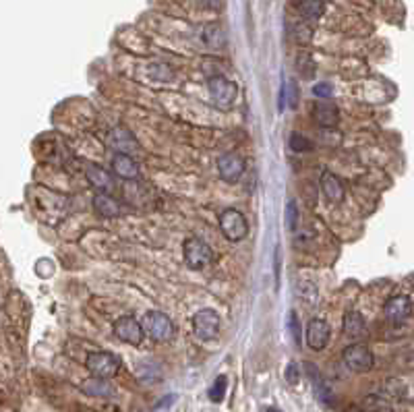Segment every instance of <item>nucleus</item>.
<instances>
[{"label":"nucleus","instance_id":"obj_35","mask_svg":"<svg viewBox=\"0 0 414 412\" xmlns=\"http://www.w3.org/2000/svg\"><path fill=\"white\" fill-rule=\"evenodd\" d=\"M350 412H364V410H360V408H352Z\"/></svg>","mask_w":414,"mask_h":412},{"label":"nucleus","instance_id":"obj_21","mask_svg":"<svg viewBox=\"0 0 414 412\" xmlns=\"http://www.w3.org/2000/svg\"><path fill=\"white\" fill-rule=\"evenodd\" d=\"M203 41L211 50H221L226 46V33L219 25H207L203 27Z\"/></svg>","mask_w":414,"mask_h":412},{"label":"nucleus","instance_id":"obj_17","mask_svg":"<svg viewBox=\"0 0 414 412\" xmlns=\"http://www.w3.org/2000/svg\"><path fill=\"white\" fill-rule=\"evenodd\" d=\"M313 118L321 126H335L339 122V112H337L335 104H331V101H319V104L313 106Z\"/></svg>","mask_w":414,"mask_h":412},{"label":"nucleus","instance_id":"obj_30","mask_svg":"<svg viewBox=\"0 0 414 412\" xmlns=\"http://www.w3.org/2000/svg\"><path fill=\"white\" fill-rule=\"evenodd\" d=\"M288 327H290V333H292L294 342H298L300 331H298V319H296V313H294V311L288 313Z\"/></svg>","mask_w":414,"mask_h":412},{"label":"nucleus","instance_id":"obj_10","mask_svg":"<svg viewBox=\"0 0 414 412\" xmlns=\"http://www.w3.org/2000/svg\"><path fill=\"white\" fill-rule=\"evenodd\" d=\"M217 172L224 182H238L244 174V159L238 153H221L217 157Z\"/></svg>","mask_w":414,"mask_h":412},{"label":"nucleus","instance_id":"obj_23","mask_svg":"<svg viewBox=\"0 0 414 412\" xmlns=\"http://www.w3.org/2000/svg\"><path fill=\"white\" fill-rule=\"evenodd\" d=\"M149 77L155 79V81L168 83V81L174 79V70L164 62H155V64H149Z\"/></svg>","mask_w":414,"mask_h":412},{"label":"nucleus","instance_id":"obj_31","mask_svg":"<svg viewBox=\"0 0 414 412\" xmlns=\"http://www.w3.org/2000/svg\"><path fill=\"white\" fill-rule=\"evenodd\" d=\"M286 379H288V383H290V385H294V383L298 381V369H296V364H294V362H290V364H288Z\"/></svg>","mask_w":414,"mask_h":412},{"label":"nucleus","instance_id":"obj_28","mask_svg":"<svg viewBox=\"0 0 414 412\" xmlns=\"http://www.w3.org/2000/svg\"><path fill=\"white\" fill-rule=\"evenodd\" d=\"M294 37H296L298 43H308L313 39V27L306 25V23H298L294 27Z\"/></svg>","mask_w":414,"mask_h":412},{"label":"nucleus","instance_id":"obj_14","mask_svg":"<svg viewBox=\"0 0 414 412\" xmlns=\"http://www.w3.org/2000/svg\"><path fill=\"white\" fill-rule=\"evenodd\" d=\"M85 176H87L89 184H91L93 188H97V193L110 195V193L114 190V178H112V174H110L108 170H103L101 166H89L87 172H85Z\"/></svg>","mask_w":414,"mask_h":412},{"label":"nucleus","instance_id":"obj_27","mask_svg":"<svg viewBox=\"0 0 414 412\" xmlns=\"http://www.w3.org/2000/svg\"><path fill=\"white\" fill-rule=\"evenodd\" d=\"M286 228L290 230V232H294L296 230V226H298V209H296V203L294 201H288V205H286Z\"/></svg>","mask_w":414,"mask_h":412},{"label":"nucleus","instance_id":"obj_15","mask_svg":"<svg viewBox=\"0 0 414 412\" xmlns=\"http://www.w3.org/2000/svg\"><path fill=\"white\" fill-rule=\"evenodd\" d=\"M112 172L124 180H132L139 176V164L126 153H114L112 157Z\"/></svg>","mask_w":414,"mask_h":412},{"label":"nucleus","instance_id":"obj_9","mask_svg":"<svg viewBox=\"0 0 414 412\" xmlns=\"http://www.w3.org/2000/svg\"><path fill=\"white\" fill-rule=\"evenodd\" d=\"M329 335H331V329H329V323L315 317L306 323V329H304V342L310 350H323L327 344H329Z\"/></svg>","mask_w":414,"mask_h":412},{"label":"nucleus","instance_id":"obj_1","mask_svg":"<svg viewBox=\"0 0 414 412\" xmlns=\"http://www.w3.org/2000/svg\"><path fill=\"white\" fill-rule=\"evenodd\" d=\"M182 255H184V263H186L190 269H197V271L209 267L211 261H213V251H211V246H209L205 240L197 238V236H188V238L184 240V244H182Z\"/></svg>","mask_w":414,"mask_h":412},{"label":"nucleus","instance_id":"obj_26","mask_svg":"<svg viewBox=\"0 0 414 412\" xmlns=\"http://www.w3.org/2000/svg\"><path fill=\"white\" fill-rule=\"evenodd\" d=\"M290 147H292L294 153H304V151L313 149V143H310L304 135L292 133V135H290Z\"/></svg>","mask_w":414,"mask_h":412},{"label":"nucleus","instance_id":"obj_12","mask_svg":"<svg viewBox=\"0 0 414 412\" xmlns=\"http://www.w3.org/2000/svg\"><path fill=\"white\" fill-rule=\"evenodd\" d=\"M383 313H385V317H387L389 321L402 323V321H406V319L410 317V313H412V302H410L408 296H402V294L391 296V298L385 302Z\"/></svg>","mask_w":414,"mask_h":412},{"label":"nucleus","instance_id":"obj_34","mask_svg":"<svg viewBox=\"0 0 414 412\" xmlns=\"http://www.w3.org/2000/svg\"><path fill=\"white\" fill-rule=\"evenodd\" d=\"M263 412H282V410H279V408H273V406H265Z\"/></svg>","mask_w":414,"mask_h":412},{"label":"nucleus","instance_id":"obj_33","mask_svg":"<svg viewBox=\"0 0 414 412\" xmlns=\"http://www.w3.org/2000/svg\"><path fill=\"white\" fill-rule=\"evenodd\" d=\"M203 4H205L207 8H213V10H217V8H221L224 0H203Z\"/></svg>","mask_w":414,"mask_h":412},{"label":"nucleus","instance_id":"obj_29","mask_svg":"<svg viewBox=\"0 0 414 412\" xmlns=\"http://www.w3.org/2000/svg\"><path fill=\"white\" fill-rule=\"evenodd\" d=\"M313 93L317 95V97H331V93H333V89H331V85L329 83H317L315 87H313Z\"/></svg>","mask_w":414,"mask_h":412},{"label":"nucleus","instance_id":"obj_11","mask_svg":"<svg viewBox=\"0 0 414 412\" xmlns=\"http://www.w3.org/2000/svg\"><path fill=\"white\" fill-rule=\"evenodd\" d=\"M108 145L112 149H116L118 153H126L130 155L132 151H139L141 145L137 141V137L126 128V126H114L108 135Z\"/></svg>","mask_w":414,"mask_h":412},{"label":"nucleus","instance_id":"obj_19","mask_svg":"<svg viewBox=\"0 0 414 412\" xmlns=\"http://www.w3.org/2000/svg\"><path fill=\"white\" fill-rule=\"evenodd\" d=\"M81 391L87 393V395H93V398H108L114 393L112 385L108 383V379H101V377H89L81 383Z\"/></svg>","mask_w":414,"mask_h":412},{"label":"nucleus","instance_id":"obj_20","mask_svg":"<svg viewBox=\"0 0 414 412\" xmlns=\"http://www.w3.org/2000/svg\"><path fill=\"white\" fill-rule=\"evenodd\" d=\"M298 12L304 21H317L325 12V2L323 0H300Z\"/></svg>","mask_w":414,"mask_h":412},{"label":"nucleus","instance_id":"obj_24","mask_svg":"<svg viewBox=\"0 0 414 412\" xmlns=\"http://www.w3.org/2000/svg\"><path fill=\"white\" fill-rule=\"evenodd\" d=\"M296 70H298V75L302 77V79H313V75H315V62H313V58H310V54H300L298 58H296Z\"/></svg>","mask_w":414,"mask_h":412},{"label":"nucleus","instance_id":"obj_18","mask_svg":"<svg viewBox=\"0 0 414 412\" xmlns=\"http://www.w3.org/2000/svg\"><path fill=\"white\" fill-rule=\"evenodd\" d=\"M93 209L101 215V217H118L122 213V207L116 199H112L106 193H97L93 197Z\"/></svg>","mask_w":414,"mask_h":412},{"label":"nucleus","instance_id":"obj_4","mask_svg":"<svg viewBox=\"0 0 414 412\" xmlns=\"http://www.w3.org/2000/svg\"><path fill=\"white\" fill-rule=\"evenodd\" d=\"M143 327L155 342H170L176 333L172 319L161 311H147L143 317Z\"/></svg>","mask_w":414,"mask_h":412},{"label":"nucleus","instance_id":"obj_7","mask_svg":"<svg viewBox=\"0 0 414 412\" xmlns=\"http://www.w3.org/2000/svg\"><path fill=\"white\" fill-rule=\"evenodd\" d=\"M193 331L201 342H209L219 333V315L213 308H199L193 315Z\"/></svg>","mask_w":414,"mask_h":412},{"label":"nucleus","instance_id":"obj_25","mask_svg":"<svg viewBox=\"0 0 414 412\" xmlns=\"http://www.w3.org/2000/svg\"><path fill=\"white\" fill-rule=\"evenodd\" d=\"M226 389H228V377H226V375H217L215 381H213V385H211V389H209L211 402H221Z\"/></svg>","mask_w":414,"mask_h":412},{"label":"nucleus","instance_id":"obj_5","mask_svg":"<svg viewBox=\"0 0 414 412\" xmlns=\"http://www.w3.org/2000/svg\"><path fill=\"white\" fill-rule=\"evenodd\" d=\"M207 89L211 99L219 106V108H230L238 95V87L234 81H230L228 77L221 75H213L207 79Z\"/></svg>","mask_w":414,"mask_h":412},{"label":"nucleus","instance_id":"obj_3","mask_svg":"<svg viewBox=\"0 0 414 412\" xmlns=\"http://www.w3.org/2000/svg\"><path fill=\"white\" fill-rule=\"evenodd\" d=\"M219 230L230 242H240L248 234V222L242 211L238 209H226L219 215Z\"/></svg>","mask_w":414,"mask_h":412},{"label":"nucleus","instance_id":"obj_16","mask_svg":"<svg viewBox=\"0 0 414 412\" xmlns=\"http://www.w3.org/2000/svg\"><path fill=\"white\" fill-rule=\"evenodd\" d=\"M344 335L350 340H360L362 335H366V323L358 311H348L344 315Z\"/></svg>","mask_w":414,"mask_h":412},{"label":"nucleus","instance_id":"obj_32","mask_svg":"<svg viewBox=\"0 0 414 412\" xmlns=\"http://www.w3.org/2000/svg\"><path fill=\"white\" fill-rule=\"evenodd\" d=\"M286 87H288V91H290V106L292 108H296V85L294 83H286Z\"/></svg>","mask_w":414,"mask_h":412},{"label":"nucleus","instance_id":"obj_6","mask_svg":"<svg viewBox=\"0 0 414 412\" xmlns=\"http://www.w3.org/2000/svg\"><path fill=\"white\" fill-rule=\"evenodd\" d=\"M342 358H344L346 366L352 369L354 373H366L375 364L373 352L368 350V346H364L360 342H354V344L346 346L344 352H342Z\"/></svg>","mask_w":414,"mask_h":412},{"label":"nucleus","instance_id":"obj_2","mask_svg":"<svg viewBox=\"0 0 414 412\" xmlns=\"http://www.w3.org/2000/svg\"><path fill=\"white\" fill-rule=\"evenodd\" d=\"M85 366L89 369V373L93 377H101V379H112L118 375L120 371V358L112 352L106 350H95L89 352L85 358Z\"/></svg>","mask_w":414,"mask_h":412},{"label":"nucleus","instance_id":"obj_22","mask_svg":"<svg viewBox=\"0 0 414 412\" xmlns=\"http://www.w3.org/2000/svg\"><path fill=\"white\" fill-rule=\"evenodd\" d=\"M362 410L364 412H393V406H391V402L387 398L373 393V395L364 398V408Z\"/></svg>","mask_w":414,"mask_h":412},{"label":"nucleus","instance_id":"obj_8","mask_svg":"<svg viewBox=\"0 0 414 412\" xmlns=\"http://www.w3.org/2000/svg\"><path fill=\"white\" fill-rule=\"evenodd\" d=\"M114 333L120 342H126L130 346H139L143 342V325L132 315H122L114 321Z\"/></svg>","mask_w":414,"mask_h":412},{"label":"nucleus","instance_id":"obj_13","mask_svg":"<svg viewBox=\"0 0 414 412\" xmlns=\"http://www.w3.org/2000/svg\"><path fill=\"white\" fill-rule=\"evenodd\" d=\"M321 193L327 201L331 203H339L344 199V182L339 180V176H335L333 172L325 170L321 174Z\"/></svg>","mask_w":414,"mask_h":412}]
</instances>
